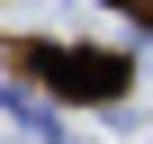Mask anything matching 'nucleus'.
<instances>
[{"label": "nucleus", "instance_id": "obj_1", "mask_svg": "<svg viewBox=\"0 0 153 144\" xmlns=\"http://www.w3.org/2000/svg\"><path fill=\"white\" fill-rule=\"evenodd\" d=\"M45 63H63V72H45L54 90H72V99H117L126 90V54H81V45H36Z\"/></svg>", "mask_w": 153, "mask_h": 144}, {"label": "nucleus", "instance_id": "obj_2", "mask_svg": "<svg viewBox=\"0 0 153 144\" xmlns=\"http://www.w3.org/2000/svg\"><path fill=\"white\" fill-rule=\"evenodd\" d=\"M117 9H135V18H153V0H117Z\"/></svg>", "mask_w": 153, "mask_h": 144}]
</instances>
